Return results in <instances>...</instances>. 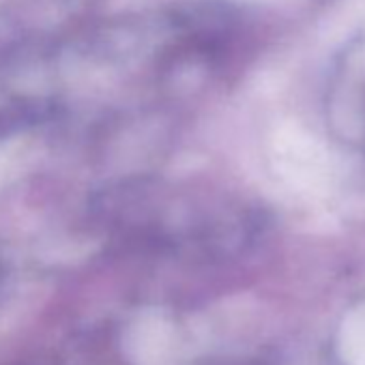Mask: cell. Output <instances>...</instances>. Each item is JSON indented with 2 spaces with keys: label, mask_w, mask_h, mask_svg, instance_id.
I'll list each match as a JSON object with an SVG mask.
<instances>
[{
  "label": "cell",
  "mask_w": 365,
  "mask_h": 365,
  "mask_svg": "<svg viewBox=\"0 0 365 365\" xmlns=\"http://www.w3.org/2000/svg\"><path fill=\"white\" fill-rule=\"evenodd\" d=\"M11 123V118H7L5 114H0V133H3L7 129V125Z\"/></svg>",
  "instance_id": "cell-1"
}]
</instances>
